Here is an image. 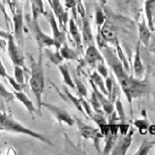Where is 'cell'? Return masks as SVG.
Returning a JSON list of instances; mask_svg holds the SVG:
<instances>
[{
  "instance_id": "14",
  "label": "cell",
  "mask_w": 155,
  "mask_h": 155,
  "mask_svg": "<svg viewBox=\"0 0 155 155\" xmlns=\"http://www.w3.org/2000/svg\"><path fill=\"white\" fill-rule=\"evenodd\" d=\"M82 42H84V45L90 46V45H94V38H93V34H92V30L90 27V23L87 21L85 18H82Z\"/></svg>"
},
{
  "instance_id": "11",
  "label": "cell",
  "mask_w": 155,
  "mask_h": 155,
  "mask_svg": "<svg viewBox=\"0 0 155 155\" xmlns=\"http://www.w3.org/2000/svg\"><path fill=\"white\" fill-rule=\"evenodd\" d=\"M84 60L87 64L91 66H96L97 63L105 61L102 53L99 51V50L95 47V45H90L87 46L86 51H85V55H84Z\"/></svg>"
},
{
  "instance_id": "39",
  "label": "cell",
  "mask_w": 155,
  "mask_h": 155,
  "mask_svg": "<svg viewBox=\"0 0 155 155\" xmlns=\"http://www.w3.org/2000/svg\"><path fill=\"white\" fill-rule=\"evenodd\" d=\"M96 71L98 72L102 77H103V79H106V78L109 76V74H108V69L106 68V66H105V64H104L103 62L97 63V65H96Z\"/></svg>"
},
{
  "instance_id": "23",
  "label": "cell",
  "mask_w": 155,
  "mask_h": 155,
  "mask_svg": "<svg viewBox=\"0 0 155 155\" xmlns=\"http://www.w3.org/2000/svg\"><path fill=\"white\" fill-rule=\"evenodd\" d=\"M100 31L107 42H114V43L116 40H117L115 37V34L113 30V28L110 27V25H109V23H104L103 26L101 27Z\"/></svg>"
},
{
  "instance_id": "29",
  "label": "cell",
  "mask_w": 155,
  "mask_h": 155,
  "mask_svg": "<svg viewBox=\"0 0 155 155\" xmlns=\"http://www.w3.org/2000/svg\"><path fill=\"white\" fill-rule=\"evenodd\" d=\"M89 104L92 106V108L94 109V111L95 113H101V114H103V110H101L102 109V105H101V102L99 100V97L97 96V94L95 93L94 91H92V93H91V98L89 100Z\"/></svg>"
},
{
  "instance_id": "48",
  "label": "cell",
  "mask_w": 155,
  "mask_h": 155,
  "mask_svg": "<svg viewBox=\"0 0 155 155\" xmlns=\"http://www.w3.org/2000/svg\"><path fill=\"white\" fill-rule=\"evenodd\" d=\"M1 110H3V108H2L1 106H0V111H1Z\"/></svg>"
},
{
  "instance_id": "43",
  "label": "cell",
  "mask_w": 155,
  "mask_h": 155,
  "mask_svg": "<svg viewBox=\"0 0 155 155\" xmlns=\"http://www.w3.org/2000/svg\"><path fill=\"white\" fill-rule=\"evenodd\" d=\"M6 48H7V40L0 37V51H2Z\"/></svg>"
},
{
  "instance_id": "16",
  "label": "cell",
  "mask_w": 155,
  "mask_h": 155,
  "mask_svg": "<svg viewBox=\"0 0 155 155\" xmlns=\"http://www.w3.org/2000/svg\"><path fill=\"white\" fill-rule=\"evenodd\" d=\"M90 117L97 125H98V128L100 129L101 133L103 134L105 137L109 132V123L104 116V114L101 113H94V114H92Z\"/></svg>"
},
{
  "instance_id": "36",
  "label": "cell",
  "mask_w": 155,
  "mask_h": 155,
  "mask_svg": "<svg viewBox=\"0 0 155 155\" xmlns=\"http://www.w3.org/2000/svg\"><path fill=\"white\" fill-rule=\"evenodd\" d=\"M7 80L9 81V84H11V86L14 88L15 91H22L24 89V86H25V84H19V82H18L16 81V79L11 76H8L7 77Z\"/></svg>"
},
{
  "instance_id": "46",
  "label": "cell",
  "mask_w": 155,
  "mask_h": 155,
  "mask_svg": "<svg viewBox=\"0 0 155 155\" xmlns=\"http://www.w3.org/2000/svg\"><path fill=\"white\" fill-rule=\"evenodd\" d=\"M99 1H100L102 4H103V5H105V4L107 3V0H99Z\"/></svg>"
},
{
  "instance_id": "45",
  "label": "cell",
  "mask_w": 155,
  "mask_h": 155,
  "mask_svg": "<svg viewBox=\"0 0 155 155\" xmlns=\"http://www.w3.org/2000/svg\"><path fill=\"white\" fill-rule=\"evenodd\" d=\"M0 8H1V10L3 11V13H4V15H5V17H6V19H8V16H7V14H6V12L4 11V6H3V4H1V0H0Z\"/></svg>"
},
{
  "instance_id": "37",
  "label": "cell",
  "mask_w": 155,
  "mask_h": 155,
  "mask_svg": "<svg viewBox=\"0 0 155 155\" xmlns=\"http://www.w3.org/2000/svg\"><path fill=\"white\" fill-rule=\"evenodd\" d=\"M79 97H80V100H81V106H82V109H84L85 114L88 115V116H91L92 114H93V111H92V110H91L90 104L85 100L84 97H81V96H79Z\"/></svg>"
},
{
  "instance_id": "34",
  "label": "cell",
  "mask_w": 155,
  "mask_h": 155,
  "mask_svg": "<svg viewBox=\"0 0 155 155\" xmlns=\"http://www.w3.org/2000/svg\"><path fill=\"white\" fill-rule=\"evenodd\" d=\"M14 78L18 82L21 84H24V71L23 67L14 65Z\"/></svg>"
},
{
  "instance_id": "44",
  "label": "cell",
  "mask_w": 155,
  "mask_h": 155,
  "mask_svg": "<svg viewBox=\"0 0 155 155\" xmlns=\"http://www.w3.org/2000/svg\"><path fill=\"white\" fill-rule=\"evenodd\" d=\"M9 36H10V32H8V31H4V30H2V29H0V37L1 38H3V39H7L9 38Z\"/></svg>"
},
{
  "instance_id": "27",
  "label": "cell",
  "mask_w": 155,
  "mask_h": 155,
  "mask_svg": "<svg viewBox=\"0 0 155 155\" xmlns=\"http://www.w3.org/2000/svg\"><path fill=\"white\" fill-rule=\"evenodd\" d=\"M134 125H135V127H137L139 129L140 134L145 135V134L147 133V131H148L150 123H149V121L147 118H144V119H137V120H135L134 121Z\"/></svg>"
},
{
  "instance_id": "8",
  "label": "cell",
  "mask_w": 155,
  "mask_h": 155,
  "mask_svg": "<svg viewBox=\"0 0 155 155\" xmlns=\"http://www.w3.org/2000/svg\"><path fill=\"white\" fill-rule=\"evenodd\" d=\"M46 15L48 17V22L51 24V27L52 38H53V40H54V48L56 50H59L60 47L62 46V44L66 41V33L64 31H62L59 28L57 19H56L51 9Z\"/></svg>"
},
{
  "instance_id": "47",
  "label": "cell",
  "mask_w": 155,
  "mask_h": 155,
  "mask_svg": "<svg viewBox=\"0 0 155 155\" xmlns=\"http://www.w3.org/2000/svg\"><path fill=\"white\" fill-rule=\"evenodd\" d=\"M48 4H50V6H51V0H48Z\"/></svg>"
},
{
  "instance_id": "33",
  "label": "cell",
  "mask_w": 155,
  "mask_h": 155,
  "mask_svg": "<svg viewBox=\"0 0 155 155\" xmlns=\"http://www.w3.org/2000/svg\"><path fill=\"white\" fill-rule=\"evenodd\" d=\"M65 92H66V95L68 96V98H69V100L72 102L73 104H74V106L77 108V110H80L81 113H82L84 114H85L84 109H82V106H81V103L80 97H76V96H74L73 94H71L70 92L68 91L66 88H65ZM85 115H86V114H85Z\"/></svg>"
},
{
  "instance_id": "40",
  "label": "cell",
  "mask_w": 155,
  "mask_h": 155,
  "mask_svg": "<svg viewBox=\"0 0 155 155\" xmlns=\"http://www.w3.org/2000/svg\"><path fill=\"white\" fill-rule=\"evenodd\" d=\"M8 76H9V75L7 74L6 68H5V66L3 65L1 58H0V77L3 78V79H7V77H8Z\"/></svg>"
},
{
  "instance_id": "30",
  "label": "cell",
  "mask_w": 155,
  "mask_h": 155,
  "mask_svg": "<svg viewBox=\"0 0 155 155\" xmlns=\"http://www.w3.org/2000/svg\"><path fill=\"white\" fill-rule=\"evenodd\" d=\"M0 98L3 99L5 102H11L15 98L14 92L12 93V92L7 90V88L4 86V84L1 81H0Z\"/></svg>"
},
{
  "instance_id": "26",
  "label": "cell",
  "mask_w": 155,
  "mask_h": 155,
  "mask_svg": "<svg viewBox=\"0 0 155 155\" xmlns=\"http://www.w3.org/2000/svg\"><path fill=\"white\" fill-rule=\"evenodd\" d=\"M114 104H115V110H116V113H117V115H118V119L120 120V123H126L125 111H124L123 105H122V103H121L119 96L115 99Z\"/></svg>"
},
{
  "instance_id": "13",
  "label": "cell",
  "mask_w": 155,
  "mask_h": 155,
  "mask_svg": "<svg viewBox=\"0 0 155 155\" xmlns=\"http://www.w3.org/2000/svg\"><path fill=\"white\" fill-rule=\"evenodd\" d=\"M14 95H15V98H17L24 107H25L27 111L31 114L32 118H34V114H35L36 109H35V107H34L33 102L28 98L27 95L25 93H23L22 91H15V90H14Z\"/></svg>"
},
{
  "instance_id": "31",
  "label": "cell",
  "mask_w": 155,
  "mask_h": 155,
  "mask_svg": "<svg viewBox=\"0 0 155 155\" xmlns=\"http://www.w3.org/2000/svg\"><path fill=\"white\" fill-rule=\"evenodd\" d=\"M105 21H106V16H105V13L103 12V10L101 8H97L95 12V23L97 27H98V30H100L101 27L103 26Z\"/></svg>"
},
{
  "instance_id": "10",
  "label": "cell",
  "mask_w": 155,
  "mask_h": 155,
  "mask_svg": "<svg viewBox=\"0 0 155 155\" xmlns=\"http://www.w3.org/2000/svg\"><path fill=\"white\" fill-rule=\"evenodd\" d=\"M42 107H45L46 109L50 110L60 124L65 123L68 126H73L76 122V120L69 114L68 111L59 108V107H56L52 104H48V103H45V102H42Z\"/></svg>"
},
{
  "instance_id": "4",
  "label": "cell",
  "mask_w": 155,
  "mask_h": 155,
  "mask_svg": "<svg viewBox=\"0 0 155 155\" xmlns=\"http://www.w3.org/2000/svg\"><path fill=\"white\" fill-rule=\"evenodd\" d=\"M27 25L29 27V30L33 34V36L38 44L39 51H42V48L54 47V40H53V38L50 37L42 31V29L39 26L37 21H34L32 18L31 19L27 18Z\"/></svg>"
},
{
  "instance_id": "38",
  "label": "cell",
  "mask_w": 155,
  "mask_h": 155,
  "mask_svg": "<svg viewBox=\"0 0 155 155\" xmlns=\"http://www.w3.org/2000/svg\"><path fill=\"white\" fill-rule=\"evenodd\" d=\"M114 81L113 80L111 77H107L106 78V81H105V86H106V89L107 92H108V97L109 99H110V95H111V92H113V87H114Z\"/></svg>"
},
{
  "instance_id": "7",
  "label": "cell",
  "mask_w": 155,
  "mask_h": 155,
  "mask_svg": "<svg viewBox=\"0 0 155 155\" xmlns=\"http://www.w3.org/2000/svg\"><path fill=\"white\" fill-rule=\"evenodd\" d=\"M7 51L14 65L24 68V53L22 48H21L16 43L12 33H10V36L7 39Z\"/></svg>"
},
{
  "instance_id": "6",
  "label": "cell",
  "mask_w": 155,
  "mask_h": 155,
  "mask_svg": "<svg viewBox=\"0 0 155 155\" xmlns=\"http://www.w3.org/2000/svg\"><path fill=\"white\" fill-rule=\"evenodd\" d=\"M75 120H76V122L78 124V128H79V131H80L81 137L84 139H85V140H89V139L93 140V143H94L96 150L99 153H101L100 142H101V139L104 138V135L101 133L100 129L91 127V126L84 123L81 120L78 119V118H76Z\"/></svg>"
},
{
  "instance_id": "5",
  "label": "cell",
  "mask_w": 155,
  "mask_h": 155,
  "mask_svg": "<svg viewBox=\"0 0 155 155\" xmlns=\"http://www.w3.org/2000/svg\"><path fill=\"white\" fill-rule=\"evenodd\" d=\"M13 13V24L14 31L12 35L18 45L22 48L24 43V22H23V14L21 7L15 6Z\"/></svg>"
},
{
  "instance_id": "20",
  "label": "cell",
  "mask_w": 155,
  "mask_h": 155,
  "mask_svg": "<svg viewBox=\"0 0 155 155\" xmlns=\"http://www.w3.org/2000/svg\"><path fill=\"white\" fill-rule=\"evenodd\" d=\"M30 3H31V11H32V19L38 21L39 17L41 15L46 14L43 0H30Z\"/></svg>"
},
{
  "instance_id": "1",
  "label": "cell",
  "mask_w": 155,
  "mask_h": 155,
  "mask_svg": "<svg viewBox=\"0 0 155 155\" xmlns=\"http://www.w3.org/2000/svg\"><path fill=\"white\" fill-rule=\"evenodd\" d=\"M0 130L8 131V132H12V133L26 135V136H29V137H32L34 139L41 140L42 143H46L48 145H51V147H54L55 145L50 139H48L46 136H44L41 133H38L36 131H33L30 128L25 127L23 124L18 122L17 119H15L13 114L6 113V111H3V110L0 113Z\"/></svg>"
},
{
  "instance_id": "12",
  "label": "cell",
  "mask_w": 155,
  "mask_h": 155,
  "mask_svg": "<svg viewBox=\"0 0 155 155\" xmlns=\"http://www.w3.org/2000/svg\"><path fill=\"white\" fill-rule=\"evenodd\" d=\"M68 25H69V32L76 44L77 51H79V53H81L82 52V39L79 32V29H78L77 24L75 22V19L70 18L69 21H68Z\"/></svg>"
},
{
  "instance_id": "19",
  "label": "cell",
  "mask_w": 155,
  "mask_h": 155,
  "mask_svg": "<svg viewBox=\"0 0 155 155\" xmlns=\"http://www.w3.org/2000/svg\"><path fill=\"white\" fill-rule=\"evenodd\" d=\"M151 36V30L149 27L145 24L144 21L139 24V37H140V42L143 44L145 47L149 45V39Z\"/></svg>"
},
{
  "instance_id": "18",
  "label": "cell",
  "mask_w": 155,
  "mask_h": 155,
  "mask_svg": "<svg viewBox=\"0 0 155 155\" xmlns=\"http://www.w3.org/2000/svg\"><path fill=\"white\" fill-rule=\"evenodd\" d=\"M59 52L62 55V57L67 60H77L80 55L79 51L77 50H73L72 48H69V46L67 45L66 41L63 43L62 46L60 47Z\"/></svg>"
},
{
  "instance_id": "21",
  "label": "cell",
  "mask_w": 155,
  "mask_h": 155,
  "mask_svg": "<svg viewBox=\"0 0 155 155\" xmlns=\"http://www.w3.org/2000/svg\"><path fill=\"white\" fill-rule=\"evenodd\" d=\"M58 68H59V71L62 75V79H63V82L68 85L71 88H76V85H75V82L74 80H73L72 76L70 75V71L68 69V66L65 63H62V64L58 65Z\"/></svg>"
},
{
  "instance_id": "42",
  "label": "cell",
  "mask_w": 155,
  "mask_h": 155,
  "mask_svg": "<svg viewBox=\"0 0 155 155\" xmlns=\"http://www.w3.org/2000/svg\"><path fill=\"white\" fill-rule=\"evenodd\" d=\"M3 5H8V6L10 7V9H11V11L13 12L14 9H15V3L13 2V0H1Z\"/></svg>"
},
{
  "instance_id": "2",
  "label": "cell",
  "mask_w": 155,
  "mask_h": 155,
  "mask_svg": "<svg viewBox=\"0 0 155 155\" xmlns=\"http://www.w3.org/2000/svg\"><path fill=\"white\" fill-rule=\"evenodd\" d=\"M29 85L36 98L38 110L40 111L42 108V95L45 89V74L43 67V55L42 51H39L38 60L32 61L31 64V76L29 79Z\"/></svg>"
},
{
  "instance_id": "15",
  "label": "cell",
  "mask_w": 155,
  "mask_h": 155,
  "mask_svg": "<svg viewBox=\"0 0 155 155\" xmlns=\"http://www.w3.org/2000/svg\"><path fill=\"white\" fill-rule=\"evenodd\" d=\"M144 11H145L147 19V26L149 27V29L152 32V31H154L153 16H154V13H155V0H145Z\"/></svg>"
},
{
  "instance_id": "41",
  "label": "cell",
  "mask_w": 155,
  "mask_h": 155,
  "mask_svg": "<svg viewBox=\"0 0 155 155\" xmlns=\"http://www.w3.org/2000/svg\"><path fill=\"white\" fill-rule=\"evenodd\" d=\"M65 6L67 9H74L77 6V0H66Z\"/></svg>"
},
{
  "instance_id": "28",
  "label": "cell",
  "mask_w": 155,
  "mask_h": 155,
  "mask_svg": "<svg viewBox=\"0 0 155 155\" xmlns=\"http://www.w3.org/2000/svg\"><path fill=\"white\" fill-rule=\"evenodd\" d=\"M51 9L52 10V12L54 14L56 19L59 18L61 15L64 13V8H63L60 0H51Z\"/></svg>"
},
{
  "instance_id": "25",
  "label": "cell",
  "mask_w": 155,
  "mask_h": 155,
  "mask_svg": "<svg viewBox=\"0 0 155 155\" xmlns=\"http://www.w3.org/2000/svg\"><path fill=\"white\" fill-rule=\"evenodd\" d=\"M155 144L154 140H143L142 143H140V147L139 150L135 154L136 155H147L149 153V150L152 148V147Z\"/></svg>"
},
{
  "instance_id": "35",
  "label": "cell",
  "mask_w": 155,
  "mask_h": 155,
  "mask_svg": "<svg viewBox=\"0 0 155 155\" xmlns=\"http://www.w3.org/2000/svg\"><path fill=\"white\" fill-rule=\"evenodd\" d=\"M114 44H115V46H116V51H117V54H118L117 56H118V58L120 59V61L122 62L123 67H124V69L126 70V72H129V64H128V61L126 60V57L124 56V53H123L122 50H121L118 41L116 40L114 42Z\"/></svg>"
},
{
  "instance_id": "9",
  "label": "cell",
  "mask_w": 155,
  "mask_h": 155,
  "mask_svg": "<svg viewBox=\"0 0 155 155\" xmlns=\"http://www.w3.org/2000/svg\"><path fill=\"white\" fill-rule=\"evenodd\" d=\"M135 130L134 128H130L129 131L125 135H121V137L117 139L114 148L111 149L110 154L113 155H125L127 150L132 143V139Z\"/></svg>"
},
{
  "instance_id": "17",
  "label": "cell",
  "mask_w": 155,
  "mask_h": 155,
  "mask_svg": "<svg viewBox=\"0 0 155 155\" xmlns=\"http://www.w3.org/2000/svg\"><path fill=\"white\" fill-rule=\"evenodd\" d=\"M140 42L138 43L137 48H136V53H135V59H134V73L137 79L142 78L144 72V67L140 59Z\"/></svg>"
},
{
  "instance_id": "24",
  "label": "cell",
  "mask_w": 155,
  "mask_h": 155,
  "mask_svg": "<svg viewBox=\"0 0 155 155\" xmlns=\"http://www.w3.org/2000/svg\"><path fill=\"white\" fill-rule=\"evenodd\" d=\"M45 52L53 64L60 65L64 62V58H63L62 55L60 54L59 50H56L55 51H51V50H48V48H45Z\"/></svg>"
},
{
  "instance_id": "32",
  "label": "cell",
  "mask_w": 155,
  "mask_h": 155,
  "mask_svg": "<svg viewBox=\"0 0 155 155\" xmlns=\"http://www.w3.org/2000/svg\"><path fill=\"white\" fill-rule=\"evenodd\" d=\"M73 80H74V82H75V85H76V88L78 90V94H79V96L86 98L87 97V90H86L85 85L82 84L81 81L78 79L76 76L73 78Z\"/></svg>"
},
{
  "instance_id": "3",
  "label": "cell",
  "mask_w": 155,
  "mask_h": 155,
  "mask_svg": "<svg viewBox=\"0 0 155 155\" xmlns=\"http://www.w3.org/2000/svg\"><path fill=\"white\" fill-rule=\"evenodd\" d=\"M118 84L127 98L132 114V101L147 93L148 90V82L147 80L142 81L137 78L134 79L133 77L128 76L125 79L119 81Z\"/></svg>"
},
{
  "instance_id": "22",
  "label": "cell",
  "mask_w": 155,
  "mask_h": 155,
  "mask_svg": "<svg viewBox=\"0 0 155 155\" xmlns=\"http://www.w3.org/2000/svg\"><path fill=\"white\" fill-rule=\"evenodd\" d=\"M90 81H92L95 84V85L98 87L99 90L103 93L105 96H108V92H107L106 86H105V81L103 80V77H102L98 72L94 71L90 74Z\"/></svg>"
}]
</instances>
